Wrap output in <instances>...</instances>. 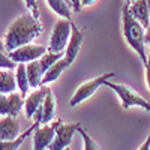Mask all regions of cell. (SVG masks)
<instances>
[{
    "label": "cell",
    "instance_id": "cell-1",
    "mask_svg": "<svg viewBox=\"0 0 150 150\" xmlns=\"http://www.w3.org/2000/svg\"><path fill=\"white\" fill-rule=\"evenodd\" d=\"M42 32V24L39 18L33 17L32 14H24L17 17L9 24L5 33V47L6 51H14L18 47L33 42Z\"/></svg>",
    "mask_w": 150,
    "mask_h": 150
},
{
    "label": "cell",
    "instance_id": "cell-2",
    "mask_svg": "<svg viewBox=\"0 0 150 150\" xmlns=\"http://www.w3.org/2000/svg\"><path fill=\"white\" fill-rule=\"evenodd\" d=\"M122 32L126 44L140 56L141 62L147 63L146 51V27L138 23L129 12V5H125L122 9Z\"/></svg>",
    "mask_w": 150,
    "mask_h": 150
},
{
    "label": "cell",
    "instance_id": "cell-3",
    "mask_svg": "<svg viewBox=\"0 0 150 150\" xmlns=\"http://www.w3.org/2000/svg\"><path fill=\"white\" fill-rule=\"evenodd\" d=\"M104 86L110 87L111 90H114L119 98L122 99V108L123 110H128L131 107H141L144 108L146 111L150 112V102H147L146 99L138 95L131 86L128 84H119V83H111V81H107Z\"/></svg>",
    "mask_w": 150,
    "mask_h": 150
},
{
    "label": "cell",
    "instance_id": "cell-4",
    "mask_svg": "<svg viewBox=\"0 0 150 150\" xmlns=\"http://www.w3.org/2000/svg\"><path fill=\"white\" fill-rule=\"evenodd\" d=\"M71 20H59L51 30L50 36V44H48V51L50 53H62L66 50V45L71 38Z\"/></svg>",
    "mask_w": 150,
    "mask_h": 150
},
{
    "label": "cell",
    "instance_id": "cell-5",
    "mask_svg": "<svg viewBox=\"0 0 150 150\" xmlns=\"http://www.w3.org/2000/svg\"><path fill=\"white\" fill-rule=\"evenodd\" d=\"M112 77H116V74L114 72H107L104 75H101V77H98V78H93V80H89V81H86L84 84H81L77 90H75V93L72 95L71 98V101H69V107H77L80 105L81 102L87 101L99 87L104 86L110 78Z\"/></svg>",
    "mask_w": 150,
    "mask_h": 150
},
{
    "label": "cell",
    "instance_id": "cell-6",
    "mask_svg": "<svg viewBox=\"0 0 150 150\" xmlns=\"http://www.w3.org/2000/svg\"><path fill=\"white\" fill-rule=\"evenodd\" d=\"M81 126L80 123H69L65 125L62 122V119L57 117V128H56V135L53 143L48 146V150H65L71 146L74 134L78 131V128Z\"/></svg>",
    "mask_w": 150,
    "mask_h": 150
},
{
    "label": "cell",
    "instance_id": "cell-7",
    "mask_svg": "<svg viewBox=\"0 0 150 150\" xmlns=\"http://www.w3.org/2000/svg\"><path fill=\"white\" fill-rule=\"evenodd\" d=\"M47 51H48V48H45L44 45L30 42L23 47H18L14 51H9L8 54L17 63H29V62H33V60H39Z\"/></svg>",
    "mask_w": 150,
    "mask_h": 150
},
{
    "label": "cell",
    "instance_id": "cell-8",
    "mask_svg": "<svg viewBox=\"0 0 150 150\" xmlns=\"http://www.w3.org/2000/svg\"><path fill=\"white\" fill-rule=\"evenodd\" d=\"M56 128H57V120L53 122L51 125L47 123V125H42V126H38L33 134V150L48 149V146L54 140Z\"/></svg>",
    "mask_w": 150,
    "mask_h": 150
},
{
    "label": "cell",
    "instance_id": "cell-9",
    "mask_svg": "<svg viewBox=\"0 0 150 150\" xmlns=\"http://www.w3.org/2000/svg\"><path fill=\"white\" fill-rule=\"evenodd\" d=\"M83 41H84L83 32L72 23V26H71V38H69V42H68L66 50H65V59L69 62V65H72L74 60L77 59L80 50H81V45H83Z\"/></svg>",
    "mask_w": 150,
    "mask_h": 150
},
{
    "label": "cell",
    "instance_id": "cell-10",
    "mask_svg": "<svg viewBox=\"0 0 150 150\" xmlns=\"http://www.w3.org/2000/svg\"><path fill=\"white\" fill-rule=\"evenodd\" d=\"M21 135L20 123L14 116H5L0 120V141H11Z\"/></svg>",
    "mask_w": 150,
    "mask_h": 150
},
{
    "label": "cell",
    "instance_id": "cell-11",
    "mask_svg": "<svg viewBox=\"0 0 150 150\" xmlns=\"http://www.w3.org/2000/svg\"><path fill=\"white\" fill-rule=\"evenodd\" d=\"M48 92V87H41V89H35L33 93H30L26 101H24V111H26V117L32 119L35 116V112L39 110L45 101V96Z\"/></svg>",
    "mask_w": 150,
    "mask_h": 150
},
{
    "label": "cell",
    "instance_id": "cell-12",
    "mask_svg": "<svg viewBox=\"0 0 150 150\" xmlns=\"http://www.w3.org/2000/svg\"><path fill=\"white\" fill-rule=\"evenodd\" d=\"M129 12L146 29L150 26V9H149V5H147L146 0H134V2H131L129 3Z\"/></svg>",
    "mask_w": 150,
    "mask_h": 150
},
{
    "label": "cell",
    "instance_id": "cell-13",
    "mask_svg": "<svg viewBox=\"0 0 150 150\" xmlns=\"http://www.w3.org/2000/svg\"><path fill=\"white\" fill-rule=\"evenodd\" d=\"M26 69H27V78H29V84H30V89H39L42 86V77H44V72L41 69L39 65V60H33L26 63Z\"/></svg>",
    "mask_w": 150,
    "mask_h": 150
},
{
    "label": "cell",
    "instance_id": "cell-14",
    "mask_svg": "<svg viewBox=\"0 0 150 150\" xmlns=\"http://www.w3.org/2000/svg\"><path fill=\"white\" fill-rule=\"evenodd\" d=\"M56 108H57V99L51 92V89H48L45 101L42 104V125L50 123L56 117Z\"/></svg>",
    "mask_w": 150,
    "mask_h": 150
},
{
    "label": "cell",
    "instance_id": "cell-15",
    "mask_svg": "<svg viewBox=\"0 0 150 150\" xmlns=\"http://www.w3.org/2000/svg\"><path fill=\"white\" fill-rule=\"evenodd\" d=\"M69 66V62L65 59V57H62L60 60H57L56 63L50 68L48 71L44 72V77H42V86H47L50 83H53L56 81L62 74H63V71Z\"/></svg>",
    "mask_w": 150,
    "mask_h": 150
},
{
    "label": "cell",
    "instance_id": "cell-16",
    "mask_svg": "<svg viewBox=\"0 0 150 150\" xmlns=\"http://www.w3.org/2000/svg\"><path fill=\"white\" fill-rule=\"evenodd\" d=\"M18 89L15 74L11 69L0 71V93H14Z\"/></svg>",
    "mask_w": 150,
    "mask_h": 150
},
{
    "label": "cell",
    "instance_id": "cell-17",
    "mask_svg": "<svg viewBox=\"0 0 150 150\" xmlns=\"http://www.w3.org/2000/svg\"><path fill=\"white\" fill-rule=\"evenodd\" d=\"M41 122H38V120H35V123H33V126H30L24 134H21L18 138H15V140H11V141H0V150H18V147L24 143V140L27 138V137L32 134V132H35V129L38 128V126H41Z\"/></svg>",
    "mask_w": 150,
    "mask_h": 150
},
{
    "label": "cell",
    "instance_id": "cell-18",
    "mask_svg": "<svg viewBox=\"0 0 150 150\" xmlns=\"http://www.w3.org/2000/svg\"><path fill=\"white\" fill-rule=\"evenodd\" d=\"M15 78H17V86L18 90L23 96H26L29 93L30 84H29V78H27V69H26V63H18L15 68Z\"/></svg>",
    "mask_w": 150,
    "mask_h": 150
},
{
    "label": "cell",
    "instance_id": "cell-19",
    "mask_svg": "<svg viewBox=\"0 0 150 150\" xmlns=\"http://www.w3.org/2000/svg\"><path fill=\"white\" fill-rule=\"evenodd\" d=\"M50 8H51L57 15H60L65 20H71L72 18V6L71 3H68L66 0H47Z\"/></svg>",
    "mask_w": 150,
    "mask_h": 150
},
{
    "label": "cell",
    "instance_id": "cell-20",
    "mask_svg": "<svg viewBox=\"0 0 150 150\" xmlns=\"http://www.w3.org/2000/svg\"><path fill=\"white\" fill-rule=\"evenodd\" d=\"M62 57H65V51H62V53H50V51H47V53L39 59V65H41L42 72L48 71V69L51 68L57 60H60Z\"/></svg>",
    "mask_w": 150,
    "mask_h": 150
},
{
    "label": "cell",
    "instance_id": "cell-21",
    "mask_svg": "<svg viewBox=\"0 0 150 150\" xmlns=\"http://www.w3.org/2000/svg\"><path fill=\"white\" fill-rule=\"evenodd\" d=\"M9 108H11V116L17 117L18 112L21 111V108L24 107V101H23V95L20 93H11L9 96Z\"/></svg>",
    "mask_w": 150,
    "mask_h": 150
},
{
    "label": "cell",
    "instance_id": "cell-22",
    "mask_svg": "<svg viewBox=\"0 0 150 150\" xmlns=\"http://www.w3.org/2000/svg\"><path fill=\"white\" fill-rule=\"evenodd\" d=\"M80 135H81V138H83V143H84V150H102L101 147H99V144L92 138V137L87 134L81 126L78 128V131H77Z\"/></svg>",
    "mask_w": 150,
    "mask_h": 150
},
{
    "label": "cell",
    "instance_id": "cell-23",
    "mask_svg": "<svg viewBox=\"0 0 150 150\" xmlns=\"http://www.w3.org/2000/svg\"><path fill=\"white\" fill-rule=\"evenodd\" d=\"M17 62H14L11 57H9V54H5V51H0V68L2 69H15L17 68Z\"/></svg>",
    "mask_w": 150,
    "mask_h": 150
},
{
    "label": "cell",
    "instance_id": "cell-24",
    "mask_svg": "<svg viewBox=\"0 0 150 150\" xmlns=\"http://www.w3.org/2000/svg\"><path fill=\"white\" fill-rule=\"evenodd\" d=\"M0 116H11L9 98L5 93H0Z\"/></svg>",
    "mask_w": 150,
    "mask_h": 150
},
{
    "label": "cell",
    "instance_id": "cell-25",
    "mask_svg": "<svg viewBox=\"0 0 150 150\" xmlns=\"http://www.w3.org/2000/svg\"><path fill=\"white\" fill-rule=\"evenodd\" d=\"M24 3H26L27 9L32 12V15L39 18V6H38V2L36 0H24Z\"/></svg>",
    "mask_w": 150,
    "mask_h": 150
},
{
    "label": "cell",
    "instance_id": "cell-26",
    "mask_svg": "<svg viewBox=\"0 0 150 150\" xmlns=\"http://www.w3.org/2000/svg\"><path fill=\"white\" fill-rule=\"evenodd\" d=\"M144 66H146V84H147V89L150 92V51L147 53V63Z\"/></svg>",
    "mask_w": 150,
    "mask_h": 150
},
{
    "label": "cell",
    "instance_id": "cell-27",
    "mask_svg": "<svg viewBox=\"0 0 150 150\" xmlns=\"http://www.w3.org/2000/svg\"><path fill=\"white\" fill-rule=\"evenodd\" d=\"M69 3H71L74 12H80L81 11V0H69Z\"/></svg>",
    "mask_w": 150,
    "mask_h": 150
},
{
    "label": "cell",
    "instance_id": "cell-28",
    "mask_svg": "<svg viewBox=\"0 0 150 150\" xmlns=\"http://www.w3.org/2000/svg\"><path fill=\"white\" fill-rule=\"evenodd\" d=\"M150 149V132H149V135H147V138H146V141L137 149V150H149Z\"/></svg>",
    "mask_w": 150,
    "mask_h": 150
},
{
    "label": "cell",
    "instance_id": "cell-29",
    "mask_svg": "<svg viewBox=\"0 0 150 150\" xmlns=\"http://www.w3.org/2000/svg\"><path fill=\"white\" fill-rule=\"evenodd\" d=\"M98 2V0H81V6H92Z\"/></svg>",
    "mask_w": 150,
    "mask_h": 150
},
{
    "label": "cell",
    "instance_id": "cell-30",
    "mask_svg": "<svg viewBox=\"0 0 150 150\" xmlns=\"http://www.w3.org/2000/svg\"><path fill=\"white\" fill-rule=\"evenodd\" d=\"M146 44L150 45V26L146 29Z\"/></svg>",
    "mask_w": 150,
    "mask_h": 150
},
{
    "label": "cell",
    "instance_id": "cell-31",
    "mask_svg": "<svg viewBox=\"0 0 150 150\" xmlns=\"http://www.w3.org/2000/svg\"><path fill=\"white\" fill-rule=\"evenodd\" d=\"M0 51H6V47H5V41L0 39Z\"/></svg>",
    "mask_w": 150,
    "mask_h": 150
},
{
    "label": "cell",
    "instance_id": "cell-32",
    "mask_svg": "<svg viewBox=\"0 0 150 150\" xmlns=\"http://www.w3.org/2000/svg\"><path fill=\"white\" fill-rule=\"evenodd\" d=\"M146 2H147V5H149V9H150V0H146Z\"/></svg>",
    "mask_w": 150,
    "mask_h": 150
},
{
    "label": "cell",
    "instance_id": "cell-33",
    "mask_svg": "<svg viewBox=\"0 0 150 150\" xmlns=\"http://www.w3.org/2000/svg\"><path fill=\"white\" fill-rule=\"evenodd\" d=\"M125 2H126V5H129V3H131V0H125Z\"/></svg>",
    "mask_w": 150,
    "mask_h": 150
},
{
    "label": "cell",
    "instance_id": "cell-34",
    "mask_svg": "<svg viewBox=\"0 0 150 150\" xmlns=\"http://www.w3.org/2000/svg\"><path fill=\"white\" fill-rule=\"evenodd\" d=\"M65 150H71V149H69V147H68V149H65Z\"/></svg>",
    "mask_w": 150,
    "mask_h": 150
},
{
    "label": "cell",
    "instance_id": "cell-35",
    "mask_svg": "<svg viewBox=\"0 0 150 150\" xmlns=\"http://www.w3.org/2000/svg\"><path fill=\"white\" fill-rule=\"evenodd\" d=\"M131 2H134V0H131Z\"/></svg>",
    "mask_w": 150,
    "mask_h": 150
},
{
    "label": "cell",
    "instance_id": "cell-36",
    "mask_svg": "<svg viewBox=\"0 0 150 150\" xmlns=\"http://www.w3.org/2000/svg\"><path fill=\"white\" fill-rule=\"evenodd\" d=\"M149 150H150V149H149Z\"/></svg>",
    "mask_w": 150,
    "mask_h": 150
}]
</instances>
